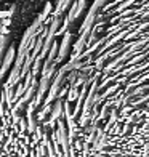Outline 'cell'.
I'll return each instance as SVG.
<instances>
[{
  "label": "cell",
  "mask_w": 149,
  "mask_h": 157,
  "mask_svg": "<svg viewBox=\"0 0 149 157\" xmlns=\"http://www.w3.org/2000/svg\"><path fill=\"white\" fill-rule=\"evenodd\" d=\"M80 55L67 69L96 85L95 109L149 108V0H96Z\"/></svg>",
  "instance_id": "obj_1"
}]
</instances>
